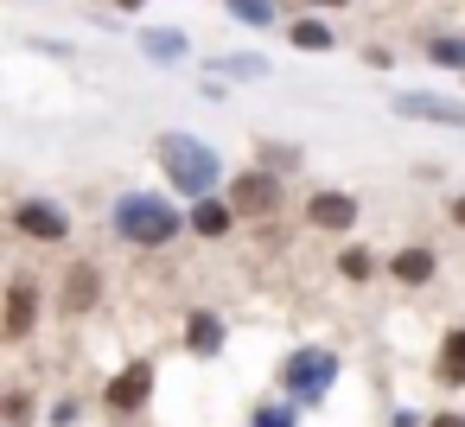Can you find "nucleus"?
<instances>
[{"mask_svg":"<svg viewBox=\"0 0 465 427\" xmlns=\"http://www.w3.org/2000/svg\"><path fill=\"white\" fill-rule=\"evenodd\" d=\"M160 166H166V179L179 185V192H192L198 204H204V192L217 185V154L204 147V141H192V134H160Z\"/></svg>","mask_w":465,"mask_h":427,"instance_id":"obj_1","label":"nucleus"},{"mask_svg":"<svg viewBox=\"0 0 465 427\" xmlns=\"http://www.w3.org/2000/svg\"><path fill=\"white\" fill-rule=\"evenodd\" d=\"M115 230H122L128 243L160 249V243H173V236H179V211H173L166 198H153V192H134V198H122V204H115Z\"/></svg>","mask_w":465,"mask_h":427,"instance_id":"obj_2","label":"nucleus"},{"mask_svg":"<svg viewBox=\"0 0 465 427\" xmlns=\"http://www.w3.org/2000/svg\"><path fill=\"white\" fill-rule=\"evenodd\" d=\"M331 370H338V357L331 351H293L287 357V395H300V402H319L325 389H331Z\"/></svg>","mask_w":465,"mask_h":427,"instance_id":"obj_3","label":"nucleus"},{"mask_svg":"<svg viewBox=\"0 0 465 427\" xmlns=\"http://www.w3.org/2000/svg\"><path fill=\"white\" fill-rule=\"evenodd\" d=\"M389 109H395V115H408V122L465 128V103H452V96H433V90H401V96H389Z\"/></svg>","mask_w":465,"mask_h":427,"instance_id":"obj_4","label":"nucleus"},{"mask_svg":"<svg viewBox=\"0 0 465 427\" xmlns=\"http://www.w3.org/2000/svg\"><path fill=\"white\" fill-rule=\"evenodd\" d=\"M14 223H20V236H33V243H64V230H71V217H64L58 204H45V198H26V204L14 211Z\"/></svg>","mask_w":465,"mask_h":427,"instance_id":"obj_5","label":"nucleus"},{"mask_svg":"<svg viewBox=\"0 0 465 427\" xmlns=\"http://www.w3.org/2000/svg\"><path fill=\"white\" fill-rule=\"evenodd\" d=\"M147 395H153V363H128V370L109 382V408H122V414H134Z\"/></svg>","mask_w":465,"mask_h":427,"instance_id":"obj_6","label":"nucleus"},{"mask_svg":"<svg viewBox=\"0 0 465 427\" xmlns=\"http://www.w3.org/2000/svg\"><path fill=\"white\" fill-rule=\"evenodd\" d=\"M306 223H319V230H351V223H357V198H344V192H319V198L306 204Z\"/></svg>","mask_w":465,"mask_h":427,"instance_id":"obj_7","label":"nucleus"},{"mask_svg":"<svg viewBox=\"0 0 465 427\" xmlns=\"http://www.w3.org/2000/svg\"><path fill=\"white\" fill-rule=\"evenodd\" d=\"M274 198H281V192H274L268 173H242V179H236V204H242V211H274Z\"/></svg>","mask_w":465,"mask_h":427,"instance_id":"obj_8","label":"nucleus"},{"mask_svg":"<svg viewBox=\"0 0 465 427\" xmlns=\"http://www.w3.org/2000/svg\"><path fill=\"white\" fill-rule=\"evenodd\" d=\"M33 332V281H14L7 293V338H26Z\"/></svg>","mask_w":465,"mask_h":427,"instance_id":"obj_9","label":"nucleus"},{"mask_svg":"<svg viewBox=\"0 0 465 427\" xmlns=\"http://www.w3.org/2000/svg\"><path fill=\"white\" fill-rule=\"evenodd\" d=\"M185 325H192V332H185V344H192L198 357H211V351L223 344V319H217V313H192Z\"/></svg>","mask_w":465,"mask_h":427,"instance_id":"obj_10","label":"nucleus"},{"mask_svg":"<svg viewBox=\"0 0 465 427\" xmlns=\"http://www.w3.org/2000/svg\"><path fill=\"white\" fill-rule=\"evenodd\" d=\"M440 382H465V325H452L440 344Z\"/></svg>","mask_w":465,"mask_h":427,"instance_id":"obj_11","label":"nucleus"},{"mask_svg":"<svg viewBox=\"0 0 465 427\" xmlns=\"http://www.w3.org/2000/svg\"><path fill=\"white\" fill-rule=\"evenodd\" d=\"M395 281H401V287L433 281V255H427V249H401V255H395Z\"/></svg>","mask_w":465,"mask_h":427,"instance_id":"obj_12","label":"nucleus"},{"mask_svg":"<svg viewBox=\"0 0 465 427\" xmlns=\"http://www.w3.org/2000/svg\"><path fill=\"white\" fill-rule=\"evenodd\" d=\"M192 230H198V236H223V230H230V211H223L217 198H204V204L192 211Z\"/></svg>","mask_w":465,"mask_h":427,"instance_id":"obj_13","label":"nucleus"},{"mask_svg":"<svg viewBox=\"0 0 465 427\" xmlns=\"http://www.w3.org/2000/svg\"><path fill=\"white\" fill-rule=\"evenodd\" d=\"M96 300V268H71V281H64V306H90Z\"/></svg>","mask_w":465,"mask_h":427,"instance_id":"obj_14","label":"nucleus"},{"mask_svg":"<svg viewBox=\"0 0 465 427\" xmlns=\"http://www.w3.org/2000/svg\"><path fill=\"white\" fill-rule=\"evenodd\" d=\"M141 45H147V58H166V65H173V58L185 52V39H179V33H147Z\"/></svg>","mask_w":465,"mask_h":427,"instance_id":"obj_15","label":"nucleus"},{"mask_svg":"<svg viewBox=\"0 0 465 427\" xmlns=\"http://www.w3.org/2000/svg\"><path fill=\"white\" fill-rule=\"evenodd\" d=\"M230 14H236L242 26H268V20H274V7H268V0H230Z\"/></svg>","mask_w":465,"mask_h":427,"instance_id":"obj_16","label":"nucleus"},{"mask_svg":"<svg viewBox=\"0 0 465 427\" xmlns=\"http://www.w3.org/2000/svg\"><path fill=\"white\" fill-rule=\"evenodd\" d=\"M293 45H300V52H325V45H331V33H325V26H312V20H300V26H293Z\"/></svg>","mask_w":465,"mask_h":427,"instance_id":"obj_17","label":"nucleus"},{"mask_svg":"<svg viewBox=\"0 0 465 427\" xmlns=\"http://www.w3.org/2000/svg\"><path fill=\"white\" fill-rule=\"evenodd\" d=\"M427 52H433V65H459L465 71V39H433Z\"/></svg>","mask_w":465,"mask_h":427,"instance_id":"obj_18","label":"nucleus"},{"mask_svg":"<svg viewBox=\"0 0 465 427\" xmlns=\"http://www.w3.org/2000/svg\"><path fill=\"white\" fill-rule=\"evenodd\" d=\"M217 71H230V77H262V71H268V58H223Z\"/></svg>","mask_w":465,"mask_h":427,"instance_id":"obj_19","label":"nucleus"},{"mask_svg":"<svg viewBox=\"0 0 465 427\" xmlns=\"http://www.w3.org/2000/svg\"><path fill=\"white\" fill-rule=\"evenodd\" d=\"M338 274H344V281H370V255H363V249H351V255L338 262Z\"/></svg>","mask_w":465,"mask_h":427,"instance_id":"obj_20","label":"nucleus"},{"mask_svg":"<svg viewBox=\"0 0 465 427\" xmlns=\"http://www.w3.org/2000/svg\"><path fill=\"white\" fill-rule=\"evenodd\" d=\"M255 427H293V414H287V408H262Z\"/></svg>","mask_w":465,"mask_h":427,"instance_id":"obj_21","label":"nucleus"},{"mask_svg":"<svg viewBox=\"0 0 465 427\" xmlns=\"http://www.w3.org/2000/svg\"><path fill=\"white\" fill-rule=\"evenodd\" d=\"M427 427H465V414H433Z\"/></svg>","mask_w":465,"mask_h":427,"instance_id":"obj_22","label":"nucleus"},{"mask_svg":"<svg viewBox=\"0 0 465 427\" xmlns=\"http://www.w3.org/2000/svg\"><path fill=\"white\" fill-rule=\"evenodd\" d=\"M452 223H465V198H459V204H452Z\"/></svg>","mask_w":465,"mask_h":427,"instance_id":"obj_23","label":"nucleus"},{"mask_svg":"<svg viewBox=\"0 0 465 427\" xmlns=\"http://www.w3.org/2000/svg\"><path fill=\"white\" fill-rule=\"evenodd\" d=\"M122 7H141V0H122Z\"/></svg>","mask_w":465,"mask_h":427,"instance_id":"obj_24","label":"nucleus"},{"mask_svg":"<svg viewBox=\"0 0 465 427\" xmlns=\"http://www.w3.org/2000/svg\"><path fill=\"white\" fill-rule=\"evenodd\" d=\"M319 7H338V0H319Z\"/></svg>","mask_w":465,"mask_h":427,"instance_id":"obj_25","label":"nucleus"}]
</instances>
